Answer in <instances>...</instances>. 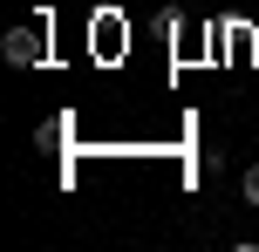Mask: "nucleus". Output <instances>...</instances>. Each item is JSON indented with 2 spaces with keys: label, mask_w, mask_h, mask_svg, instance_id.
Returning a JSON list of instances; mask_svg holds the SVG:
<instances>
[{
  "label": "nucleus",
  "mask_w": 259,
  "mask_h": 252,
  "mask_svg": "<svg viewBox=\"0 0 259 252\" xmlns=\"http://www.w3.org/2000/svg\"><path fill=\"white\" fill-rule=\"evenodd\" d=\"M239 198H246V205H259V164H246V177H239Z\"/></svg>",
  "instance_id": "obj_2"
},
{
  "label": "nucleus",
  "mask_w": 259,
  "mask_h": 252,
  "mask_svg": "<svg viewBox=\"0 0 259 252\" xmlns=\"http://www.w3.org/2000/svg\"><path fill=\"white\" fill-rule=\"evenodd\" d=\"M0 55H7L14 68H41V27H7V34H0Z\"/></svg>",
  "instance_id": "obj_1"
}]
</instances>
